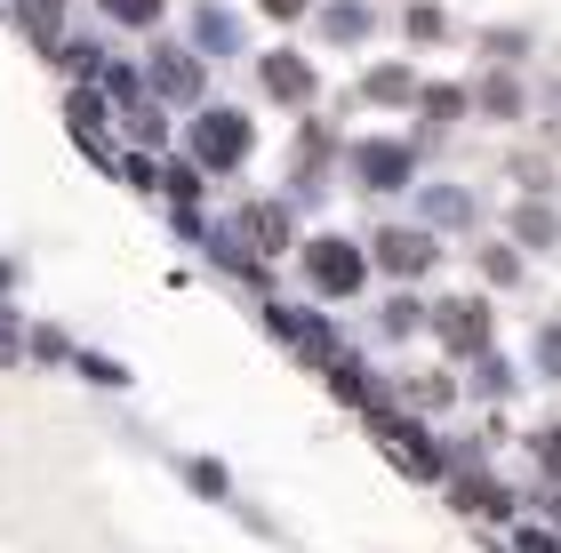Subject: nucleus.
<instances>
[{
    "instance_id": "obj_1",
    "label": "nucleus",
    "mask_w": 561,
    "mask_h": 553,
    "mask_svg": "<svg viewBox=\"0 0 561 553\" xmlns=\"http://www.w3.org/2000/svg\"><path fill=\"white\" fill-rule=\"evenodd\" d=\"M193 145H201V161H217V169H233L241 153H249V129H241V113H209L193 129Z\"/></svg>"
},
{
    "instance_id": "obj_8",
    "label": "nucleus",
    "mask_w": 561,
    "mask_h": 553,
    "mask_svg": "<svg viewBox=\"0 0 561 553\" xmlns=\"http://www.w3.org/2000/svg\"><path fill=\"white\" fill-rule=\"evenodd\" d=\"M24 16H33V33H41V41H57V16H65V0H24Z\"/></svg>"
},
{
    "instance_id": "obj_4",
    "label": "nucleus",
    "mask_w": 561,
    "mask_h": 553,
    "mask_svg": "<svg viewBox=\"0 0 561 553\" xmlns=\"http://www.w3.org/2000/svg\"><path fill=\"white\" fill-rule=\"evenodd\" d=\"M353 161H362V177H369L377 193H393L401 177H410V153H401V145H362Z\"/></svg>"
},
{
    "instance_id": "obj_2",
    "label": "nucleus",
    "mask_w": 561,
    "mask_h": 553,
    "mask_svg": "<svg viewBox=\"0 0 561 553\" xmlns=\"http://www.w3.org/2000/svg\"><path fill=\"white\" fill-rule=\"evenodd\" d=\"M305 265H313V281H321L329 297H337V289H353V281H362V257H353V249H345V241H313V257H305Z\"/></svg>"
},
{
    "instance_id": "obj_11",
    "label": "nucleus",
    "mask_w": 561,
    "mask_h": 553,
    "mask_svg": "<svg viewBox=\"0 0 561 553\" xmlns=\"http://www.w3.org/2000/svg\"><path fill=\"white\" fill-rule=\"evenodd\" d=\"M265 9H273V16H297V9H305V0H265Z\"/></svg>"
},
{
    "instance_id": "obj_9",
    "label": "nucleus",
    "mask_w": 561,
    "mask_h": 553,
    "mask_svg": "<svg viewBox=\"0 0 561 553\" xmlns=\"http://www.w3.org/2000/svg\"><path fill=\"white\" fill-rule=\"evenodd\" d=\"M105 9H113L121 24H152V16H161V0H105Z\"/></svg>"
},
{
    "instance_id": "obj_12",
    "label": "nucleus",
    "mask_w": 561,
    "mask_h": 553,
    "mask_svg": "<svg viewBox=\"0 0 561 553\" xmlns=\"http://www.w3.org/2000/svg\"><path fill=\"white\" fill-rule=\"evenodd\" d=\"M546 361H553V369H561V330H553V337H546Z\"/></svg>"
},
{
    "instance_id": "obj_10",
    "label": "nucleus",
    "mask_w": 561,
    "mask_h": 553,
    "mask_svg": "<svg viewBox=\"0 0 561 553\" xmlns=\"http://www.w3.org/2000/svg\"><path fill=\"white\" fill-rule=\"evenodd\" d=\"M538 458H546V473L561 482V434H546V441H538Z\"/></svg>"
},
{
    "instance_id": "obj_7",
    "label": "nucleus",
    "mask_w": 561,
    "mask_h": 553,
    "mask_svg": "<svg viewBox=\"0 0 561 553\" xmlns=\"http://www.w3.org/2000/svg\"><path fill=\"white\" fill-rule=\"evenodd\" d=\"M265 89H273V96H305L313 81H305V65H280V57H273V65H265Z\"/></svg>"
},
{
    "instance_id": "obj_3",
    "label": "nucleus",
    "mask_w": 561,
    "mask_h": 553,
    "mask_svg": "<svg viewBox=\"0 0 561 553\" xmlns=\"http://www.w3.org/2000/svg\"><path fill=\"white\" fill-rule=\"evenodd\" d=\"M377 265H386V273H425L433 265V241L425 233H386V241H377Z\"/></svg>"
},
{
    "instance_id": "obj_5",
    "label": "nucleus",
    "mask_w": 561,
    "mask_h": 553,
    "mask_svg": "<svg viewBox=\"0 0 561 553\" xmlns=\"http://www.w3.org/2000/svg\"><path fill=\"white\" fill-rule=\"evenodd\" d=\"M442 337L457 345V354H466V345L490 337V313H481V306H442Z\"/></svg>"
},
{
    "instance_id": "obj_6",
    "label": "nucleus",
    "mask_w": 561,
    "mask_h": 553,
    "mask_svg": "<svg viewBox=\"0 0 561 553\" xmlns=\"http://www.w3.org/2000/svg\"><path fill=\"white\" fill-rule=\"evenodd\" d=\"M241 233L257 241V249H280V241H289V217H280L273 200H257V209H241Z\"/></svg>"
}]
</instances>
